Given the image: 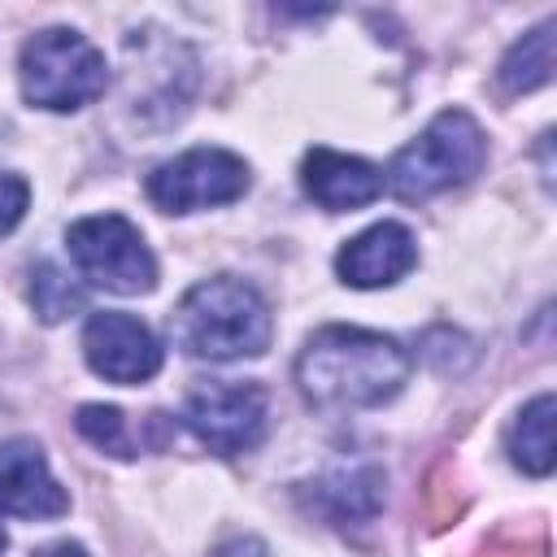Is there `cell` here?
<instances>
[{
	"label": "cell",
	"mask_w": 557,
	"mask_h": 557,
	"mask_svg": "<svg viewBox=\"0 0 557 557\" xmlns=\"http://www.w3.org/2000/svg\"><path fill=\"white\" fill-rule=\"evenodd\" d=\"M300 187L313 205L344 213V209H361L383 191V170L370 165L366 157L352 152H335V148H309L300 161Z\"/></svg>",
	"instance_id": "obj_11"
},
{
	"label": "cell",
	"mask_w": 557,
	"mask_h": 557,
	"mask_svg": "<svg viewBox=\"0 0 557 557\" xmlns=\"http://www.w3.org/2000/svg\"><path fill=\"white\" fill-rule=\"evenodd\" d=\"M248 161L226 148H187L148 174V200L161 213H196L209 205H231L248 191Z\"/></svg>",
	"instance_id": "obj_7"
},
{
	"label": "cell",
	"mask_w": 557,
	"mask_h": 557,
	"mask_svg": "<svg viewBox=\"0 0 557 557\" xmlns=\"http://www.w3.org/2000/svg\"><path fill=\"white\" fill-rule=\"evenodd\" d=\"M418 265V239L400 222H374L335 252V274L348 287H392Z\"/></svg>",
	"instance_id": "obj_10"
},
{
	"label": "cell",
	"mask_w": 557,
	"mask_h": 557,
	"mask_svg": "<svg viewBox=\"0 0 557 557\" xmlns=\"http://www.w3.org/2000/svg\"><path fill=\"white\" fill-rule=\"evenodd\" d=\"M4 544H9V535H4V527H0V553H4Z\"/></svg>",
	"instance_id": "obj_20"
},
{
	"label": "cell",
	"mask_w": 557,
	"mask_h": 557,
	"mask_svg": "<svg viewBox=\"0 0 557 557\" xmlns=\"http://www.w3.org/2000/svg\"><path fill=\"white\" fill-rule=\"evenodd\" d=\"M83 357L87 366L109 379V383H144L161 370V344L148 331V322H139L135 313L122 309H100L87 318L83 326Z\"/></svg>",
	"instance_id": "obj_8"
},
{
	"label": "cell",
	"mask_w": 557,
	"mask_h": 557,
	"mask_svg": "<svg viewBox=\"0 0 557 557\" xmlns=\"http://www.w3.org/2000/svg\"><path fill=\"white\" fill-rule=\"evenodd\" d=\"M74 426L83 431V440H91L96 448H104L109 457H139V444L131 440L126 413L113 405H83Z\"/></svg>",
	"instance_id": "obj_16"
},
{
	"label": "cell",
	"mask_w": 557,
	"mask_h": 557,
	"mask_svg": "<svg viewBox=\"0 0 557 557\" xmlns=\"http://www.w3.org/2000/svg\"><path fill=\"white\" fill-rule=\"evenodd\" d=\"M30 205V183L22 174H0V235H9Z\"/></svg>",
	"instance_id": "obj_17"
},
{
	"label": "cell",
	"mask_w": 557,
	"mask_h": 557,
	"mask_svg": "<svg viewBox=\"0 0 557 557\" xmlns=\"http://www.w3.org/2000/svg\"><path fill=\"white\" fill-rule=\"evenodd\" d=\"M487 161V139L483 126L466 109H444L426 122L418 139H409L392 165H387V187L400 200H431L448 187L470 183Z\"/></svg>",
	"instance_id": "obj_3"
},
{
	"label": "cell",
	"mask_w": 557,
	"mask_h": 557,
	"mask_svg": "<svg viewBox=\"0 0 557 557\" xmlns=\"http://www.w3.org/2000/svg\"><path fill=\"white\" fill-rule=\"evenodd\" d=\"M65 248H70L74 270L91 287H104L117 296H139V292L157 287V257L144 244L139 226L126 222L122 213L78 218L65 231Z\"/></svg>",
	"instance_id": "obj_5"
},
{
	"label": "cell",
	"mask_w": 557,
	"mask_h": 557,
	"mask_svg": "<svg viewBox=\"0 0 557 557\" xmlns=\"http://www.w3.org/2000/svg\"><path fill=\"white\" fill-rule=\"evenodd\" d=\"M387 479L379 466H335L313 483V509L331 522H366L383 509Z\"/></svg>",
	"instance_id": "obj_12"
},
{
	"label": "cell",
	"mask_w": 557,
	"mask_h": 557,
	"mask_svg": "<svg viewBox=\"0 0 557 557\" xmlns=\"http://www.w3.org/2000/svg\"><path fill=\"white\" fill-rule=\"evenodd\" d=\"M409 352L400 339L361 326H322L296 357V383L305 400L322 409H374L392 400L409 379Z\"/></svg>",
	"instance_id": "obj_1"
},
{
	"label": "cell",
	"mask_w": 557,
	"mask_h": 557,
	"mask_svg": "<svg viewBox=\"0 0 557 557\" xmlns=\"http://www.w3.org/2000/svg\"><path fill=\"white\" fill-rule=\"evenodd\" d=\"M505 448L522 474L544 479L553 470V392H540L531 405L518 409V418L509 422Z\"/></svg>",
	"instance_id": "obj_13"
},
{
	"label": "cell",
	"mask_w": 557,
	"mask_h": 557,
	"mask_svg": "<svg viewBox=\"0 0 557 557\" xmlns=\"http://www.w3.org/2000/svg\"><path fill=\"white\" fill-rule=\"evenodd\" d=\"M274 318L265 296L231 274L200 278L183 292V300L170 313V339L200 361H239L261 357L270 348Z\"/></svg>",
	"instance_id": "obj_2"
},
{
	"label": "cell",
	"mask_w": 557,
	"mask_h": 557,
	"mask_svg": "<svg viewBox=\"0 0 557 557\" xmlns=\"http://www.w3.org/2000/svg\"><path fill=\"white\" fill-rule=\"evenodd\" d=\"M70 509V492L52 479L44 448L30 435L0 444V513L13 518H61Z\"/></svg>",
	"instance_id": "obj_9"
},
{
	"label": "cell",
	"mask_w": 557,
	"mask_h": 557,
	"mask_svg": "<svg viewBox=\"0 0 557 557\" xmlns=\"http://www.w3.org/2000/svg\"><path fill=\"white\" fill-rule=\"evenodd\" d=\"M35 557H91L83 544H74V540H57V544H44Z\"/></svg>",
	"instance_id": "obj_19"
},
{
	"label": "cell",
	"mask_w": 557,
	"mask_h": 557,
	"mask_svg": "<svg viewBox=\"0 0 557 557\" xmlns=\"http://www.w3.org/2000/svg\"><path fill=\"white\" fill-rule=\"evenodd\" d=\"M209 557H265V544H261L257 535H231V540H222Z\"/></svg>",
	"instance_id": "obj_18"
},
{
	"label": "cell",
	"mask_w": 557,
	"mask_h": 557,
	"mask_svg": "<svg viewBox=\"0 0 557 557\" xmlns=\"http://www.w3.org/2000/svg\"><path fill=\"white\" fill-rule=\"evenodd\" d=\"M30 305H35V313H39L44 322H61V318H70L74 309H83V287H78L74 278H65L57 265L39 261V265L30 270Z\"/></svg>",
	"instance_id": "obj_15"
},
{
	"label": "cell",
	"mask_w": 557,
	"mask_h": 557,
	"mask_svg": "<svg viewBox=\"0 0 557 557\" xmlns=\"http://www.w3.org/2000/svg\"><path fill=\"white\" fill-rule=\"evenodd\" d=\"M265 418H270V396L261 383L209 379V383H196L183 400L187 431L218 457L257 448L265 435Z\"/></svg>",
	"instance_id": "obj_6"
},
{
	"label": "cell",
	"mask_w": 557,
	"mask_h": 557,
	"mask_svg": "<svg viewBox=\"0 0 557 557\" xmlns=\"http://www.w3.org/2000/svg\"><path fill=\"white\" fill-rule=\"evenodd\" d=\"M500 87L522 96V91H535L553 78V22H540L535 30H527L500 61Z\"/></svg>",
	"instance_id": "obj_14"
},
{
	"label": "cell",
	"mask_w": 557,
	"mask_h": 557,
	"mask_svg": "<svg viewBox=\"0 0 557 557\" xmlns=\"http://www.w3.org/2000/svg\"><path fill=\"white\" fill-rule=\"evenodd\" d=\"M17 83H22L26 104L70 113V109L91 104L104 91L109 65H104V52L87 35L70 26H48L22 44Z\"/></svg>",
	"instance_id": "obj_4"
}]
</instances>
